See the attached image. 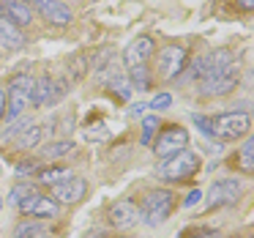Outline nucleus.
Here are the masks:
<instances>
[{
	"label": "nucleus",
	"instance_id": "1",
	"mask_svg": "<svg viewBox=\"0 0 254 238\" xmlns=\"http://www.w3.org/2000/svg\"><path fill=\"white\" fill-rule=\"evenodd\" d=\"M199 172V156L194 151H178V154L161 159V164L156 167V175L161 181H186V178H194Z\"/></svg>",
	"mask_w": 254,
	"mask_h": 238
},
{
	"label": "nucleus",
	"instance_id": "2",
	"mask_svg": "<svg viewBox=\"0 0 254 238\" xmlns=\"http://www.w3.org/2000/svg\"><path fill=\"white\" fill-rule=\"evenodd\" d=\"M230 66H232V52L230 50H213L208 55L197 58L194 63H189L186 79L202 82V79H210V77H221V74H230Z\"/></svg>",
	"mask_w": 254,
	"mask_h": 238
},
{
	"label": "nucleus",
	"instance_id": "3",
	"mask_svg": "<svg viewBox=\"0 0 254 238\" xmlns=\"http://www.w3.org/2000/svg\"><path fill=\"white\" fill-rule=\"evenodd\" d=\"M172 208H175V194L170 189H153L145 194L142 205H139V219L150 227H159L161 222L170 219Z\"/></svg>",
	"mask_w": 254,
	"mask_h": 238
},
{
	"label": "nucleus",
	"instance_id": "4",
	"mask_svg": "<svg viewBox=\"0 0 254 238\" xmlns=\"http://www.w3.org/2000/svg\"><path fill=\"white\" fill-rule=\"evenodd\" d=\"M33 74H14L8 82V104H6V121H17L25 115V110L30 107V93H33Z\"/></svg>",
	"mask_w": 254,
	"mask_h": 238
},
{
	"label": "nucleus",
	"instance_id": "5",
	"mask_svg": "<svg viewBox=\"0 0 254 238\" xmlns=\"http://www.w3.org/2000/svg\"><path fill=\"white\" fill-rule=\"evenodd\" d=\"M249 129H252V118L246 112H221L210 118V137H219L224 143L246 137Z\"/></svg>",
	"mask_w": 254,
	"mask_h": 238
},
{
	"label": "nucleus",
	"instance_id": "6",
	"mask_svg": "<svg viewBox=\"0 0 254 238\" xmlns=\"http://www.w3.org/2000/svg\"><path fill=\"white\" fill-rule=\"evenodd\" d=\"M17 208H19V214L28 216V219H55V216L61 214V203H55L52 197L41 194L39 189L30 192L25 200H19Z\"/></svg>",
	"mask_w": 254,
	"mask_h": 238
},
{
	"label": "nucleus",
	"instance_id": "7",
	"mask_svg": "<svg viewBox=\"0 0 254 238\" xmlns=\"http://www.w3.org/2000/svg\"><path fill=\"white\" fill-rule=\"evenodd\" d=\"M153 151L159 159H167V156L178 154V151H186L189 145V132L183 126H164L159 129V137L153 140Z\"/></svg>",
	"mask_w": 254,
	"mask_h": 238
},
{
	"label": "nucleus",
	"instance_id": "8",
	"mask_svg": "<svg viewBox=\"0 0 254 238\" xmlns=\"http://www.w3.org/2000/svg\"><path fill=\"white\" fill-rule=\"evenodd\" d=\"M189 66V52L186 47L181 44H167L164 50L159 52V74L164 79H175L186 72Z\"/></svg>",
	"mask_w": 254,
	"mask_h": 238
},
{
	"label": "nucleus",
	"instance_id": "9",
	"mask_svg": "<svg viewBox=\"0 0 254 238\" xmlns=\"http://www.w3.org/2000/svg\"><path fill=\"white\" fill-rule=\"evenodd\" d=\"M28 3L39 11V17L44 19V22L55 25V28H66L74 19V11L63 3V0H28Z\"/></svg>",
	"mask_w": 254,
	"mask_h": 238
},
{
	"label": "nucleus",
	"instance_id": "10",
	"mask_svg": "<svg viewBox=\"0 0 254 238\" xmlns=\"http://www.w3.org/2000/svg\"><path fill=\"white\" fill-rule=\"evenodd\" d=\"M241 192H243V186L238 178H221V181L208 186V208H219V205L235 203L241 197Z\"/></svg>",
	"mask_w": 254,
	"mask_h": 238
},
{
	"label": "nucleus",
	"instance_id": "11",
	"mask_svg": "<svg viewBox=\"0 0 254 238\" xmlns=\"http://www.w3.org/2000/svg\"><path fill=\"white\" fill-rule=\"evenodd\" d=\"M110 225L115 230H128L139 222V205L134 200H118V203L110 205Z\"/></svg>",
	"mask_w": 254,
	"mask_h": 238
},
{
	"label": "nucleus",
	"instance_id": "12",
	"mask_svg": "<svg viewBox=\"0 0 254 238\" xmlns=\"http://www.w3.org/2000/svg\"><path fill=\"white\" fill-rule=\"evenodd\" d=\"M0 17L17 28H28L33 25V6L28 0H0Z\"/></svg>",
	"mask_w": 254,
	"mask_h": 238
},
{
	"label": "nucleus",
	"instance_id": "13",
	"mask_svg": "<svg viewBox=\"0 0 254 238\" xmlns=\"http://www.w3.org/2000/svg\"><path fill=\"white\" fill-rule=\"evenodd\" d=\"M153 52H156V41L150 39V36H139V39H134L131 44L123 50V63H126L128 69L145 66V63L153 58Z\"/></svg>",
	"mask_w": 254,
	"mask_h": 238
},
{
	"label": "nucleus",
	"instance_id": "14",
	"mask_svg": "<svg viewBox=\"0 0 254 238\" xmlns=\"http://www.w3.org/2000/svg\"><path fill=\"white\" fill-rule=\"evenodd\" d=\"M52 194H55V203H63V205H71V203H79V200L88 194V181L85 178H77L71 175L68 181L58 183V186H52Z\"/></svg>",
	"mask_w": 254,
	"mask_h": 238
},
{
	"label": "nucleus",
	"instance_id": "15",
	"mask_svg": "<svg viewBox=\"0 0 254 238\" xmlns=\"http://www.w3.org/2000/svg\"><path fill=\"white\" fill-rule=\"evenodd\" d=\"M238 85V77L235 74H221V77H210V79H202L197 88V93L202 99H216V96H227L232 93Z\"/></svg>",
	"mask_w": 254,
	"mask_h": 238
},
{
	"label": "nucleus",
	"instance_id": "16",
	"mask_svg": "<svg viewBox=\"0 0 254 238\" xmlns=\"http://www.w3.org/2000/svg\"><path fill=\"white\" fill-rule=\"evenodd\" d=\"M58 99V90H55V82L52 77H39L33 85V93H30V107H50L55 104Z\"/></svg>",
	"mask_w": 254,
	"mask_h": 238
},
{
	"label": "nucleus",
	"instance_id": "17",
	"mask_svg": "<svg viewBox=\"0 0 254 238\" xmlns=\"http://www.w3.org/2000/svg\"><path fill=\"white\" fill-rule=\"evenodd\" d=\"M25 41H28V36H25L22 28H17L8 19L0 17V47H6V50H22Z\"/></svg>",
	"mask_w": 254,
	"mask_h": 238
},
{
	"label": "nucleus",
	"instance_id": "18",
	"mask_svg": "<svg viewBox=\"0 0 254 238\" xmlns=\"http://www.w3.org/2000/svg\"><path fill=\"white\" fill-rule=\"evenodd\" d=\"M74 172L68 170V167H44V170H39V175H36V181L39 183H44V186H58V183H63V181H68Z\"/></svg>",
	"mask_w": 254,
	"mask_h": 238
},
{
	"label": "nucleus",
	"instance_id": "19",
	"mask_svg": "<svg viewBox=\"0 0 254 238\" xmlns=\"http://www.w3.org/2000/svg\"><path fill=\"white\" fill-rule=\"evenodd\" d=\"M128 85L134 90H150L153 88V74H150L148 63L145 66H131L128 69Z\"/></svg>",
	"mask_w": 254,
	"mask_h": 238
},
{
	"label": "nucleus",
	"instance_id": "20",
	"mask_svg": "<svg viewBox=\"0 0 254 238\" xmlns=\"http://www.w3.org/2000/svg\"><path fill=\"white\" fill-rule=\"evenodd\" d=\"M14 238H52V236L47 233V227L41 225V222L28 219V222H22V225L14 230Z\"/></svg>",
	"mask_w": 254,
	"mask_h": 238
},
{
	"label": "nucleus",
	"instance_id": "21",
	"mask_svg": "<svg viewBox=\"0 0 254 238\" xmlns=\"http://www.w3.org/2000/svg\"><path fill=\"white\" fill-rule=\"evenodd\" d=\"M74 151V143H68V140H58V143H50L41 148V154L47 156V159H63V156H68Z\"/></svg>",
	"mask_w": 254,
	"mask_h": 238
},
{
	"label": "nucleus",
	"instance_id": "22",
	"mask_svg": "<svg viewBox=\"0 0 254 238\" xmlns=\"http://www.w3.org/2000/svg\"><path fill=\"white\" fill-rule=\"evenodd\" d=\"M39 143H41V129H39V126H28L25 132H19V134H17V145H19L22 151L36 148Z\"/></svg>",
	"mask_w": 254,
	"mask_h": 238
},
{
	"label": "nucleus",
	"instance_id": "23",
	"mask_svg": "<svg viewBox=\"0 0 254 238\" xmlns=\"http://www.w3.org/2000/svg\"><path fill=\"white\" fill-rule=\"evenodd\" d=\"M159 129H161V121L156 115H148L142 121V145H150L153 143V137L159 134Z\"/></svg>",
	"mask_w": 254,
	"mask_h": 238
},
{
	"label": "nucleus",
	"instance_id": "24",
	"mask_svg": "<svg viewBox=\"0 0 254 238\" xmlns=\"http://www.w3.org/2000/svg\"><path fill=\"white\" fill-rule=\"evenodd\" d=\"M241 170L243 172H252L254 170V137L246 140L241 148Z\"/></svg>",
	"mask_w": 254,
	"mask_h": 238
},
{
	"label": "nucleus",
	"instance_id": "25",
	"mask_svg": "<svg viewBox=\"0 0 254 238\" xmlns=\"http://www.w3.org/2000/svg\"><path fill=\"white\" fill-rule=\"evenodd\" d=\"M30 192H36V186H33V183H17V186L11 189V203L17 205L19 200H25Z\"/></svg>",
	"mask_w": 254,
	"mask_h": 238
},
{
	"label": "nucleus",
	"instance_id": "26",
	"mask_svg": "<svg viewBox=\"0 0 254 238\" xmlns=\"http://www.w3.org/2000/svg\"><path fill=\"white\" fill-rule=\"evenodd\" d=\"M172 104V96L170 93H159V96H156V99L153 101H150V110H167V107H170Z\"/></svg>",
	"mask_w": 254,
	"mask_h": 238
},
{
	"label": "nucleus",
	"instance_id": "27",
	"mask_svg": "<svg viewBox=\"0 0 254 238\" xmlns=\"http://www.w3.org/2000/svg\"><path fill=\"white\" fill-rule=\"evenodd\" d=\"M191 121H194V126H199V132H202L205 137H210V118H205V115H194Z\"/></svg>",
	"mask_w": 254,
	"mask_h": 238
},
{
	"label": "nucleus",
	"instance_id": "28",
	"mask_svg": "<svg viewBox=\"0 0 254 238\" xmlns=\"http://www.w3.org/2000/svg\"><path fill=\"white\" fill-rule=\"evenodd\" d=\"M6 104H8V93H6V88L0 85V121L6 118Z\"/></svg>",
	"mask_w": 254,
	"mask_h": 238
},
{
	"label": "nucleus",
	"instance_id": "29",
	"mask_svg": "<svg viewBox=\"0 0 254 238\" xmlns=\"http://www.w3.org/2000/svg\"><path fill=\"white\" fill-rule=\"evenodd\" d=\"M199 197H202V192H199V189H194V192H189V197L183 200V205H186V208H191L194 203H199Z\"/></svg>",
	"mask_w": 254,
	"mask_h": 238
},
{
	"label": "nucleus",
	"instance_id": "30",
	"mask_svg": "<svg viewBox=\"0 0 254 238\" xmlns=\"http://www.w3.org/2000/svg\"><path fill=\"white\" fill-rule=\"evenodd\" d=\"M238 6H241L243 11H252V6H254V0H238Z\"/></svg>",
	"mask_w": 254,
	"mask_h": 238
},
{
	"label": "nucleus",
	"instance_id": "31",
	"mask_svg": "<svg viewBox=\"0 0 254 238\" xmlns=\"http://www.w3.org/2000/svg\"><path fill=\"white\" fill-rule=\"evenodd\" d=\"M0 208H3V197H0Z\"/></svg>",
	"mask_w": 254,
	"mask_h": 238
}]
</instances>
